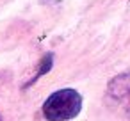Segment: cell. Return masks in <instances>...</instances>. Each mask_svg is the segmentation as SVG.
I'll list each match as a JSON object with an SVG mask.
<instances>
[{
    "mask_svg": "<svg viewBox=\"0 0 130 121\" xmlns=\"http://www.w3.org/2000/svg\"><path fill=\"white\" fill-rule=\"evenodd\" d=\"M82 110V96L75 89H61L52 93L43 103V116L48 121H68Z\"/></svg>",
    "mask_w": 130,
    "mask_h": 121,
    "instance_id": "1",
    "label": "cell"
},
{
    "mask_svg": "<svg viewBox=\"0 0 130 121\" xmlns=\"http://www.w3.org/2000/svg\"><path fill=\"white\" fill-rule=\"evenodd\" d=\"M52 61H54V55H52V54H46V55L41 59V66H39V70H38L36 77L32 78V82H36V78H39L41 75H45V73L52 68ZM32 82H30V84H32Z\"/></svg>",
    "mask_w": 130,
    "mask_h": 121,
    "instance_id": "3",
    "label": "cell"
},
{
    "mask_svg": "<svg viewBox=\"0 0 130 121\" xmlns=\"http://www.w3.org/2000/svg\"><path fill=\"white\" fill-rule=\"evenodd\" d=\"M109 100L121 110L126 117H130V71L114 77L107 85Z\"/></svg>",
    "mask_w": 130,
    "mask_h": 121,
    "instance_id": "2",
    "label": "cell"
},
{
    "mask_svg": "<svg viewBox=\"0 0 130 121\" xmlns=\"http://www.w3.org/2000/svg\"><path fill=\"white\" fill-rule=\"evenodd\" d=\"M0 121H2V117H0Z\"/></svg>",
    "mask_w": 130,
    "mask_h": 121,
    "instance_id": "4",
    "label": "cell"
}]
</instances>
